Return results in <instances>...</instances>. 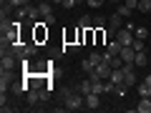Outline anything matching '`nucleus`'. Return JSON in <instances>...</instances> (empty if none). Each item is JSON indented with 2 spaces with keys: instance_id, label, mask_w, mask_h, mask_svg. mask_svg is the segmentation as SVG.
<instances>
[{
  "instance_id": "nucleus-1",
  "label": "nucleus",
  "mask_w": 151,
  "mask_h": 113,
  "mask_svg": "<svg viewBox=\"0 0 151 113\" xmlns=\"http://www.w3.org/2000/svg\"><path fill=\"white\" fill-rule=\"evenodd\" d=\"M63 103H65V111H78V108L86 106V96L78 93L76 88H68L65 96H63Z\"/></svg>"
},
{
  "instance_id": "nucleus-2",
  "label": "nucleus",
  "mask_w": 151,
  "mask_h": 113,
  "mask_svg": "<svg viewBox=\"0 0 151 113\" xmlns=\"http://www.w3.org/2000/svg\"><path fill=\"white\" fill-rule=\"evenodd\" d=\"M126 25V18L124 15H119V13H113L111 18H108V28H106V35L108 38H116V33L121 30V28Z\"/></svg>"
},
{
  "instance_id": "nucleus-3",
  "label": "nucleus",
  "mask_w": 151,
  "mask_h": 113,
  "mask_svg": "<svg viewBox=\"0 0 151 113\" xmlns=\"http://www.w3.org/2000/svg\"><path fill=\"white\" fill-rule=\"evenodd\" d=\"M111 73H113L111 63H106V60H101V63L96 65V70L91 73V78H101V81H108V78H111Z\"/></svg>"
},
{
  "instance_id": "nucleus-4",
  "label": "nucleus",
  "mask_w": 151,
  "mask_h": 113,
  "mask_svg": "<svg viewBox=\"0 0 151 113\" xmlns=\"http://www.w3.org/2000/svg\"><path fill=\"white\" fill-rule=\"evenodd\" d=\"M33 30H35V43H43V40H48V25H45L43 20L33 23Z\"/></svg>"
},
{
  "instance_id": "nucleus-5",
  "label": "nucleus",
  "mask_w": 151,
  "mask_h": 113,
  "mask_svg": "<svg viewBox=\"0 0 151 113\" xmlns=\"http://www.w3.org/2000/svg\"><path fill=\"white\" fill-rule=\"evenodd\" d=\"M116 40H119L121 45H134L136 35H134V30H126V28H121V30L116 33Z\"/></svg>"
},
{
  "instance_id": "nucleus-6",
  "label": "nucleus",
  "mask_w": 151,
  "mask_h": 113,
  "mask_svg": "<svg viewBox=\"0 0 151 113\" xmlns=\"http://www.w3.org/2000/svg\"><path fill=\"white\" fill-rule=\"evenodd\" d=\"M13 86V70H0V91L5 93Z\"/></svg>"
},
{
  "instance_id": "nucleus-7",
  "label": "nucleus",
  "mask_w": 151,
  "mask_h": 113,
  "mask_svg": "<svg viewBox=\"0 0 151 113\" xmlns=\"http://www.w3.org/2000/svg\"><path fill=\"white\" fill-rule=\"evenodd\" d=\"M134 68H136V65H124V86H134V83H136Z\"/></svg>"
},
{
  "instance_id": "nucleus-8",
  "label": "nucleus",
  "mask_w": 151,
  "mask_h": 113,
  "mask_svg": "<svg viewBox=\"0 0 151 113\" xmlns=\"http://www.w3.org/2000/svg\"><path fill=\"white\" fill-rule=\"evenodd\" d=\"M15 63H18L15 55H10V53L3 55V60H0V70H13V68H15Z\"/></svg>"
},
{
  "instance_id": "nucleus-9",
  "label": "nucleus",
  "mask_w": 151,
  "mask_h": 113,
  "mask_svg": "<svg viewBox=\"0 0 151 113\" xmlns=\"http://www.w3.org/2000/svg\"><path fill=\"white\" fill-rule=\"evenodd\" d=\"M76 91H78V93H83V96L93 93V78H86V81H81L78 86H76Z\"/></svg>"
},
{
  "instance_id": "nucleus-10",
  "label": "nucleus",
  "mask_w": 151,
  "mask_h": 113,
  "mask_svg": "<svg viewBox=\"0 0 151 113\" xmlns=\"http://www.w3.org/2000/svg\"><path fill=\"white\" fill-rule=\"evenodd\" d=\"M98 106H101V96H98V93H88V96H86V108L96 111Z\"/></svg>"
},
{
  "instance_id": "nucleus-11",
  "label": "nucleus",
  "mask_w": 151,
  "mask_h": 113,
  "mask_svg": "<svg viewBox=\"0 0 151 113\" xmlns=\"http://www.w3.org/2000/svg\"><path fill=\"white\" fill-rule=\"evenodd\" d=\"M25 96H28V106H35L38 101H43V96H40V88H30Z\"/></svg>"
},
{
  "instance_id": "nucleus-12",
  "label": "nucleus",
  "mask_w": 151,
  "mask_h": 113,
  "mask_svg": "<svg viewBox=\"0 0 151 113\" xmlns=\"http://www.w3.org/2000/svg\"><path fill=\"white\" fill-rule=\"evenodd\" d=\"M121 48H124V45H121L116 38H111V43H106V53H108V55H119Z\"/></svg>"
},
{
  "instance_id": "nucleus-13",
  "label": "nucleus",
  "mask_w": 151,
  "mask_h": 113,
  "mask_svg": "<svg viewBox=\"0 0 151 113\" xmlns=\"http://www.w3.org/2000/svg\"><path fill=\"white\" fill-rule=\"evenodd\" d=\"M108 81H113L116 86H124V65H121V68H113V73H111Z\"/></svg>"
},
{
  "instance_id": "nucleus-14",
  "label": "nucleus",
  "mask_w": 151,
  "mask_h": 113,
  "mask_svg": "<svg viewBox=\"0 0 151 113\" xmlns=\"http://www.w3.org/2000/svg\"><path fill=\"white\" fill-rule=\"evenodd\" d=\"M136 111L139 113H151V98H141L139 106H136Z\"/></svg>"
},
{
  "instance_id": "nucleus-15",
  "label": "nucleus",
  "mask_w": 151,
  "mask_h": 113,
  "mask_svg": "<svg viewBox=\"0 0 151 113\" xmlns=\"http://www.w3.org/2000/svg\"><path fill=\"white\" fill-rule=\"evenodd\" d=\"M38 18H40V8L28 5V20H30V23H38Z\"/></svg>"
},
{
  "instance_id": "nucleus-16",
  "label": "nucleus",
  "mask_w": 151,
  "mask_h": 113,
  "mask_svg": "<svg viewBox=\"0 0 151 113\" xmlns=\"http://www.w3.org/2000/svg\"><path fill=\"white\" fill-rule=\"evenodd\" d=\"M78 28H83V30L93 28V18H91V15H83V18H78Z\"/></svg>"
},
{
  "instance_id": "nucleus-17",
  "label": "nucleus",
  "mask_w": 151,
  "mask_h": 113,
  "mask_svg": "<svg viewBox=\"0 0 151 113\" xmlns=\"http://www.w3.org/2000/svg\"><path fill=\"white\" fill-rule=\"evenodd\" d=\"M38 8H40V18H45L48 13H53V5H50L48 0H43V3H38Z\"/></svg>"
},
{
  "instance_id": "nucleus-18",
  "label": "nucleus",
  "mask_w": 151,
  "mask_h": 113,
  "mask_svg": "<svg viewBox=\"0 0 151 113\" xmlns=\"http://www.w3.org/2000/svg\"><path fill=\"white\" fill-rule=\"evenodd\" d=\"M81 68H83V73H86V75H91V73H93V70H96V65H93V63H91V60H88V58H86V60H83V63H81Z\"/></svg>"
},
{
  "instance_id": "nucleus-19",
  "label": "nucleus",
  "mask_w": 151,
  "mask_h": 113,
  "mask_svg": "<svg viewBox=\"0 0 151 113\" xmlns=\"http://www.w3.org/2000/svg\"><path fill=\"white\" fill-rule=\"evenodd\" d=\"M139 96H141V98H151V86L141 83V86H139Z\"/></svg>"
},
{
  "instance_id": "nucleus-20",
  "label": "nucleus",
  "mask_w": 151,
  "mask_h": 113,
  "mask_svg": "<svg viewBox=\"0 0 151 113\" xmlns=\"http://www.w3.org/2000/svg\"><path fill=\"white\" fill-rule=\"evenodd\" d=\"M106 25H108V20H106L103 15H96V18H93V28H106Z\"/></svg>"
},
{
  "instance_id": "nucleus-21",
  "label": "nucleus",
  "mask_w": 151,
  "mask_h": 113,
  "mask_svg": "<svg viewBox=\"0 0 151 113\" xmlns=\"http://www.w3.org/2000/svg\"><path fill=\"white\" fill-rule=\"evenodd\" d=\"M116 13H119V15H124L126 20H129V15H131V13H134V10H131V8H129V5H126V3H124V5H119V10H116Z\"/></svg>"
},
{
  "instance_id": "nucleus-22",
  "label": "nucleus",
  "mask_w": 151,
  "mask_h": 113,
  "mask_svg": "<svg viewBox=\"0 0 151 113\" xmlns=\"http://www.w3.org/2000/svg\"><path fill=\"white\" fill-rule=\"evenodd\" d=\"M88 60H91L93 65H98V63L103 60V53H98V50H96V53H91V55H88Z\"/></svg>"
},
{
  "instance_id": "nucleus-23",
  "label": "nucleus",
  "mask_w": 151,
  "mask_h": 113,
  "mask_svg": "<svg viewBox=\"0 0 151 113\" xmlns=\"http://www.w3.org/2000/svg\"><path fill=\"white\" fill-rule=\"evenodd\" d=\"M139 10H144V13H151V0H139Z\"/></svg>"
},
{
  "instance_id": "nucleus-24",
  "label": "nucleus",
  "mask_w": 151,
  "mask_h": 113,
  "mask_svg": "<svg viewBox=\"0 0 151 113\" xmlns=\"http://www.w3.org/2000/svg\"><path fill=\"white\" fill-rule=\"evenodd\" d=\"M134 50H136V53H139V50H146V40L136 38V40H134Z\"/></svg>"
},
{
  "instance_id": "nucleus-25",
  "label": "nucleus",
  "mask_w": 151,
  "mask_h": 113,
  "mask_svg": "<svg viewBox=\"0 0 151 113\" xmlns=\"http://www.w3.org/2000/svg\"><path fill=\"white\" fill-rule=\"evenodd\" d=\"M136 65H146V50H139L136 53Z\"/></svg>"
},
{
  "instance_id": "nucleus-26",
  "label": "nucleus",
  "mask_w": 151,
  "mask_h": 113,
  "mask_svg": "<svg viewBox=\"0 0 151 113\" xmlns=\"http://www.w3.org/2000/svg\"><path fill=\"white\" fill-rule=\"evenodd\" d=\"M134 35H136V38H141V40H146L149 30H146V28H136V30H134Z\"/></svg>"
},
{
  "instance_id": "nucleus-27",
  "label": "nucleus",
  "mask_w": 151,
  "mask_h": 113,
  "mask_svg": "<svg viewBox=\"0 0 151 113\" xmlns=\"http://www.w3.org/2000/svg\"><path fill=\"white\" fill-rule=\"evenodd\" d=\"M78 48H81V43H65V48H63V50H68V53H76Z\"/></svg>"
},
{
  "instance_id": "nucleus-28",
  "label": "nucleus",
  "mask_w": 151,
  "mask_h": 113,
  "mask_svg": "<svg viewBox=\"0 0 151 113\" xmlns=\"http://www.w3.org/2000/svg\"><path fill=\"white\" fill-rule=\"evenodd\" d=\"M10 5L13 8H25V5H30V0H13Z\"/></svg>"
},
{
  "instance_id": "nucleus-29",
  "label": "nucleus",
  "mask_w": 151,
  "mask_h": 113,
  "mask_svg": "<svg viewBox=\"0 0 151 113\" xmlns=\"http://www.w3.org/2000/svg\"><path fill=\"white\" fill-rule=\"evenodd\" d=\"M106 0H86V5H91V8H101Z\"/></svg>"
},
{
  "instance_id": "nucleus-30",
  "label": "nucleus",
  "mask_w": 151,
  "mask_h": 113,
  "mask_svg": "<svg viewBox=\"0 0 151 113\" xmlns=\"http://www.w3.org/2000/svg\"><path fill=\"white\" fill-rule=\"evenodd\" d=\"M43 23H45V25H53V23H55V15H53V13H48V15L43 18Z\"/></svg>"
},
{
  "instance_id": "nucleus-31",
  "label": "nucleus",
  "mask_w": 151,
  "mask_h": 113,
  "mask_svg": "<svg viewBox=\"0 0 151 113\" xmlns=\"http://www.w3.org/2000/svg\"><path fill=\"white\" fill-rule=\"evenodd\" d=\"M126 5H129L131 10H136V8H139V0H126Z\"/></svg>"
},
{
  "instance_id": "nucleus-32",
  "label": "nucleus",
  "mask_w": 151,
  "mask_h": 113,
  "mask_svg": "<svg viewBox=\"0 0 151 113\" xmlns=\"http://www.w3.org/2000/svg\"><path fill=\"white\" fill-rule=\"evenodd\" d=\"M76 5H78L76 0H63V8H76Z\"/></svg>"
},
{
  "instance_id": "nucleus-33",
  "label": "nucleus",
  "mask_w": 151,
  "mask_h": 113,
  "mask_svg": "<svg viewBox=\"0 0 151 113\" xmlns=\"http://www.w3.org/2000/svg\"><path fill=\"white\" fill-rule=\"evenodd\" d=\"M144 83H146V86H151V73H149V75L144 78Z\"/></svg>"
},
{
  "instance_id": "nucleus-34",
  "label": "nucleus",
  "mask_w": 151,
  "mask_h": 113,
  "mask_svg": "<svg viewBox=\"0 0 151 113\" xmlns=\"http://www.w3.org/2000/svg\"><path fill=\"white\" fill-rule=\"evenodd\" d=\"M50 3H55V5H63V0H50Z\"/></svg>"
},
{
  "instance_id": "nucleus-35",
  "label": "nucleus",
  "mask_w": 151,
  "mask_h": 113,
  "mask_svg": "<svg viewBox=\"0 0 151 113\" xmlns=\"http://www.w3.org/2000/svg\"><path fill=\"white\" fill-rule=\"evenodd\" d=\"M106 3H121V0H106Z\"/></svg>"
},
{
  "instance_id": "nucleus-36",
  "label": "nucleus",
  "mask_w": 151,
  "mask_h": 113,
  "mask_svg": "<svg viewBox=\"0 0 151 113\" xmlns=\"http://www.w3.org/2000/svg\"><path fill=\"white\" fill-rule=\"evenodd\" d=\"M76 3H86V0H76Z\"/></svg>"
},
{
  "instance_id": "nucleus-37",
  "label": "nucleus",
  "mask_w": 151,
  "mask_h": 113,
  "mask_svg": "<svg viewBox=\"0 0 151 113\" xmlns=\"http://www.w3.org/2000/svg\"><path fill=\"white\" fill-rule=\"evenodd\" d=\"M38 3H43V0H38Z\"/></svg>"
}]
</instances>
